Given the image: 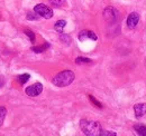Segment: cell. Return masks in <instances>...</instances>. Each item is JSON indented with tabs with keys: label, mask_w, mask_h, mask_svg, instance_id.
<instances>
[{
	"label": "cell",
	"mask_w": 146,
	"mask_h": 136,
	"mask_svg": "<svg viewBox=\"0 0 146 136\" xmlns=\"http://www.w3.org/2000/svg\"><path fill=\"white\" fill-rule=\"evenodd\" d=\"M80 127L81 131L83 132V134L88 136H98L101 133V125L98 122H93V120H87V119H82L80 122Z\"/></svg>",
	"instance_id": "obj_1"
},
{
	"label": "cell",
	"mask_w": 146,
	"mask_h": 136,
	"mask_svg": "<svg viewBox=\"0 0 146 136\" xmlns=\"http://www.w3.org/2000/svg\"><path fill=\"white\" fill-rule=\"evenodd\" d=\"M74 78H75V76H74L73 71L64 70V71L58 73L52 79V83H53V85L57 86V87H65V86H69L70 84H72Z\"/></svg>",
	"instance_id": "obj_2"
},
{
	"label": "cell",
	"mask_w": 146,
	"mask_h": 136,
	"mask_svg": "<svg viewBox=\"0 0 146 136\" xmlns=\"http://www.w3.org/2000/svg\"><path fill=\"white\" fill-rule=\"evenodd\" d=\"M34 11L36 12L38 16L45 18V19H50V18L53 17V10L47 7L46 5L44 3H38L34 7Z\"/></svg>",
	"instance_id": "obj_3"
},
{
	"label": "cell",
	"mask_w": 146,
	"mask_h": 136,
	"mask_svg": "<svg viewBox=\"0 0 146 136\" xmlns=\"http://www.w3.org/2000/svg\"><path fill=\"white\" fill-rule=\"evenodd\" d=\"M43 92V85L40 83H35L33 85H31L29 87H27L25 89V93L31 96V97H35V96H38L40 93Z\"/></svg>",
	"instance_id": "obj_4"
},
{
	"label": "cell",
	"mask_w": 146,
	"mask_h": 136,
	"mask_svg": "<svg viewBox=\"0 0 146 136\" xmlns=\"http://www.w3.org/2000/svg\"><path fill=\"white\" fill-rule=\"evenodd\" d=\"M104 16H105V19H106L108 22H111V24H112L113 21L117 20V18H118V12H117V10L113 9L112 7H108V8L105 9Z\"/></svg>",
	"instance_id": "obj_5"
},
{
	"label": "cell",
	"mask_w": 146,
	"mask_h": 136,
	"mask_svg": "<svg viewBox=\"0 0 146 136\" xmlns=\"http://www.w3.org/2000/svg\"><path fill=\"white\" fill-rule=\"evenodd\" d=\"M98 39L97 35L94 34L91 30H82L80 34H79V40L80 41H86V40H93L96 41Z\"/></svg>",
	"instance_id": "obj_6"
},
{
	"label": "cell",
	"mask_w": 146,
	"mask_h": 136,
	"mask_svg": "<svg viewBox=\"0 0 146 136\" xmlns=\"http://www.w3.org/2000/svg\"><path fill=\"white\" fill-rule=\"evenodd\" d=\"M138 21H139V15L137 14V12H131L127 18V26L128 28H130V29H133V28H135L136 26H137V24H138Z\"/></svg>",
	"instance_id": "obj_7"
},
{
	"label": "cell",
	"mask_w": 146,
	"mask_h": 136,
	"mask_svg": "<svg viewBox=\"0 0 146 136\" xmlns=\"http://www.w3.org/2000/svg\"><path fill=\"white\" fill-rule=\"evenodd\" d=\"M134 112H135V116L137 118L143 117L146 114V104H136L134 106Z\"/></svg>",
	"instance_id": "obj_8"
},
{
	"label": "cell",
	"mask_w": 146,
	"mask_h": 136,
	"mask_svg": "<svg viewBox=\"0 0 146 136\" xmlns=\"http://www.w3.org/2000/svg\"><path fill=\"white\" fill-rule=\"evenodd\" d=\"M65 26H66V21L65 20H58V21L55 22L54 29L58 34H62L63 33V29L65 28Z\"/></svg>",
	"instance_id": "obj_9"
},
{
	"label": "cell",
	"mask_w": 146,
	"mask_h": 136,
	"mask_svg": "<svg viewBox=\"0 0 146 136\" xmlns=\"http://www.w3.org/2000/svg\"><path fill=\"white\" fill-rule=\"evenodd\" d=\"M134 129L138 135L146 136V126H144V125H135Z\"/></svg>",
	"instance_id": "obj_10"
},
{
	"label": "cell",
	"mask_w": 146,
	"mask_h": 136,
	"mask_svg": "<svg viewBox=\"0 0 146 136\" xmlns=\"http://www.w3.org/2000/svg\"><path fill=\"white\" fill-rule=\"evenodd\" d=\"M6 115H7V109L3 106H0V126H2L5 118H6Z\"/></svg>",
	"instance_id": "obj_11"
},
{
	"label": "cell",
	"mask_w": 146,
	"mask_h": 136,
	"mask_svg": "<svg viewBox=\"0 0 146 136\" xmlns=\"http://www.w3.org/2000/svg\"><path fill=\"white\" fill-rule=\"evenodd\" d=\"M90 63H91V59L84 58V57H78L75 59V64H78V65H81V64H90Z\"/></svg>",
	"instance_id": "obj_12"
},
{
	"label": "cell",
	"mask_w": 146,
	"mask_h": 136,
	"mask_svg": "<svg viewBox=\"0 0 146 136\" xmlns=\"http://www.w3.org/2000/svg\"><path fill=\"white\" fill-rule=\"evenodd\" d=\"M29 78H31V76H29L28 74H24V75H20V76H18L19 84L24 85L25 83H27V82H28V79H29Z\"/></svg>",
	"instance_id": "obj_13"
},
{
	"label": "cell",
	"mask_w": 146,
	"mask_h": 136,
	"mask_svg": "<svg viewBox=\"0 0 146 136\" xmlns=\"http://www.w3.org/2000/svg\"><path fill=\"white\" fill-rule=\"evenodd\" d=\"M50 47V45L48 44H45L44 46H38V47H33L32 49L35 51V52H43V51L45 50L46 48H48Z\"/></svg>",
	"instance_id": "obj_14"
},
{
	"label": "cell",
	"mask_w": 146,
	"mask_h": 136,
	"mask_svg": "<svg viewBox=\"0 0 146 136\" xmlns=\"http://www.w3.org/2000/svg\"><path fill=\"white\" fill-rule=\"evenodd\" d=\"M25 34L29 37V39H31V41H32V42H34V41H35V35H34L33 31H31V30H27V29H26V30H25Z\"/></svg>",
	"instance_id": "obj_15"
},
{
	"label": "cell",
	"mask_w": 146,
	"mask_h": 136,
	"mask_svg": "<svg viewBox=\"0 0 146 136\" xmlns=\"http://www.w3.org/2000/svg\"><path fill=\"white\" fill-rule=\"evenodd\" d=\"M117 134L115 132H110V131H101L100 136H116Z\"/></svg>",
	"instance_id": "obj_16"
},
{
	"label": "cell",
	"mask_w": 146,
	"mask_h": 136,
	"mask_svg": "<svg viewBox=\"0 0 146 136\" xmlns=\"http://www.w3.org/2000/svg\"><path fill=\"white\" fill-rule=\"evenodd\" d=\"M50 2L54 6H62L65 2V0H50Z\"/></svg>",
	"instance_id": "obj_17"
},
{
	"label": "cell",
	"mask_w": 146,
	"mask_h": 136,
	"mask_svg": "<svg viewBox=\"0 0 146 136\" xmlns=\"http://www.w3.org/2000/svg\"><path fill=\"white\" fill-rule=\"evenodd\" d=\"M89 98H90V101H91V102L93 103V104H96V106H98V107H100V108L102 107V105H101L100 103L98 102L97 99H94V97H93V96H91V95H89Z\"/></svg>",
	"instance_id": "obj_18"
},
{
	"label": "cell",
	"mask_w": 146,
	"mask_h": 136,
	"mask_svg": "<svg viewBox=\"0 0 146 136\" xmlns=\"http://www.w3.org/2000/svg\"><path fill=\"white\" fill-rule=\"evenodd\" d=\"M37 14L34 11V14L33 12H29L28 15H27V19H29V20H36V19H38V17H34V16H36Z\"/></svg>",
	"instance_id": "obj_19"
}]
</instances>
